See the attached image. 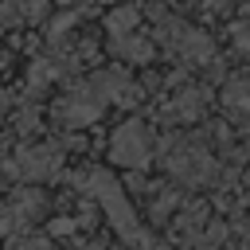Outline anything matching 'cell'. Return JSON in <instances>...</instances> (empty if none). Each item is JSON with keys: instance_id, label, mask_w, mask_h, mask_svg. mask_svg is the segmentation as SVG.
<instances>
[{"instance_id": "3", "label": "cell", "mask_w": 250, "mask_h": 250, "mask_svg": "<svg viewBox=\"0 0 250 250\" xmlns=\"http://www.w3.org/2000/svg\"><path fill=\"white\" fill-rule=\"evenodd\" d=\"M55 168V152H47V148H35V152H23V176H47Z\"/></svg>"}, {"instance_id": "5", "label": "cell", "mask_w": 250, "mask_h": 250, "mask_svg": "<svg viewBox=\"0 0 250 250\" xmlns=\"http://www.w3.org/2000/svg\"><path fill=\"white\" fill-rule=\"evenodd\" d=\"M133 23H137V12H125V8H121V12H113V16H109V27H113V31L133 27Z\"/></svg>"}, {"instance_id": "2", "label": "cell", "mask_w": 250, "mask_h": 250, "mask_svg": "<svg viewBox=\"0 0 250 250\" xmlns=\"http://www.w3.org/2000/svg\"><path fill=\"white\" fill-rule=\"evenodd\" d=\"M168 164H172V172H176L180 180H199V176L207 172V164H211V160H207L199 148H188V145H184V148H180Z\"/></svg>"}, {"instance_id": "4", "label": "cell", "mask_w": 250, "mask_h": 250, "mask_svg": "<svg viewBox=\"0 0 250 250\" xmlns=\"http://www.w3.org/2000/svg\"><path fill=\"white\" fill-rule=\"evenodd\" d=\"M223 102H227L230 109H250V82H246V78L230 82V86H227V94H223Z\"/></svg>"}, {"instance_id": "1", "label": "cell", "mask_w": 250, "mask_h": 250, "mask_svg": "<svg viewBox=\"0 0 250 250\" xmlns=\"http://www.w3.org/2000/svg\"><path fill=\"white\" fill-rule=\"evenodd\" d=\"M113 156H117L121 164H129V168H141V164L148 160V141H145V129H141L137 121H129V125L117 129V137H113Z\"/></svg>"}]
</instances>
